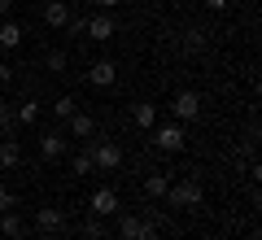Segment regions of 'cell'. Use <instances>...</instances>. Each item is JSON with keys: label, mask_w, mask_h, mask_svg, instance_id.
I'll list each match as a JSON object with an SVG mask.
<instances>
[{"label": "cell", "mask_w": 262, "mask_h": 240, "mask_svg": "<svg viewBox=\"0 0 262 240\" xmlns=\"http://www.w3.org/2000/svg\"><path fill=\"white\" fill-rule=\"evenodd\" d=\"M201 184H196V179H184V184H170L166 188V205L170 210H196V205H201Z\"/></svg>", "instance_id": "obj_1"}, {"label": "cell", "mask_w": 262, "mask_h": 240, "mask_svg": "<svg viewBox=\"0 0 262 240\" xmlns=\"http://www.w3.org/2000/svg\"><path fill=\"white\" fill-rule=\"evenodd\" d=\"M88 157H92V170H118L122 166V148L114 140H92L88 144Z\"/></svg>", "instance_id": "obj_2"}, {"label": "cell", "mask_w": 262, "mask_h": 240, "mask_svg": "<svg viewBox=\"0 0 262 240\" xmlns=\"http://www.w3.org/2000/svg\"><path fill=\"white\" fill-rule=\"evenodd\" d=\"M118 240H158V227H153L149 219L122 214V219H118Z\"/></svg>", "instance_id": "obj_3"}, {"label": "cell", "mask_w": 262, "mask_h": 240, "mask_svg": "<svg viewBox=\"0 0 262 240\" xmlns=\"http://www.w3.org/2000/svg\"><path fill=\"white\" fill-rule=\"evenodd\" d=\"M153 144H158L162 153H179V148L188 144V136H184L179 122H162V127H153Z\"/></svg>", "instance_id": "obj_4"}, {"label": "cell", "mask_w": 262, "mask_h": 240, "mask_svg": "<svg viewBox=\"0 0 262 240\" xmlns=\"http://www.w3.org/2000/svg\"><path fill=\"white\" fill-rule=\"evenodd\" d=\"M166 110L175 114V118H184V122H196V118H201V96H196V92H175Z\"/></svg>", "instance_id": "obj_5"}, {"label": "cell", "mask_w": 262, "mask_h": 240, "mask_svg": "<svg viewBox=\"0 0 262 240\" xmlns=\"http://www.w3.org/2000/svg\"><path fill=\"white\" fill-rule=\"evenodd\" d=\"M88 205H92V219H110V214H118V192L114 188H96Z\"/></svg>", "instance_id": "obj_6"}, {"label": "cell", "mask_w": 262, "mask_h": 240, "mask_svg": "<svg viewBox=\"0 0 262 240\" xmlns=\"http://www.w3.org/2000/svg\"><path fill=\"white\" fill-rule=\"evenodd\" d=\"M66 144H70V140H66L61 131H44V136H39V157H44V162H61Z\"/></svg>", "instance_id": "obj_7"}, {"label": "cell", "mask_w": 262, "mask_h": 240, "mask_svg": "<svg viewBox=\"0 0 262 240\" xmlns=\"http://www.w3.org/2000/svg\"><path fill=\"white\" fill-rule=\"evenodd\" d=\"M66 127H70V136H75V140H92V136H96V118H92V114H83V110L70 114Z\"/></svg>", "instance_id": "obj_8"}, {"label": "cell", "mask_w": 262, "mask_h": 240, "mask_svg": "<svg viewBox=\"0 0 262 240\" xmlns=\"http://www.w3.org/2000/svg\"><path fill=\"white\" fill-rule=\"evenodd\" d=\"M35 227L39 231H61L66 227V210H57V205H39V210H35Z\"/></svg>", "instance_id": "obj_9"}, {"label": "cell", "mask_w": 262, "mask_h": 240, "mask_svg": "<svg viewBox=\"0 0 262 240\" xmlns=\"http://www.w3.org/2000/svg\"><path fill=\"white\" fill-rule=\"evenodd\" d=\"M114 79H118V66L114 61H92V70H88V83L92 88H114Z\"/></svg>", "instance_id": "obj_10"}, {"label": "cell", "mask_w": 262, "mask_h": 240, "mask_svg": "<svg viewBox=\"0 0 262 240\" xmlns=\"http://www.w3.org/2000/svg\"><path fill=\"white\" fill-rule=\"evenodd\" d=\"M88 39H96V44H105V39H114V18L110 13H96V18H88Z\"/></svg>", "instance_id": "obj_11"}, {"label": "cell", "mask_w": 262, "mask_h": 240, "mask_svg": "<svg viewBox=\"0 0 262 240\" xmlns=\"http://www.w3.org/2000/svg\"><path fill=\"white\" fill-rule=\"evenodd\" d=\"M131 122H136L140 131H153V127H158V105L136 101V105H131Z\"/></svg>", "instance_id": "obj_12"}, {"label": "cell", "mask_w": 262, "mask_h": 240, "mask_svg": "<svg viewBox=\"0 0 262 240\" xmlns=\"http://www.w3.org/2000/svg\"><path fill=\"white\" fill-rule=\"evenodd\" d=\"M44 22L53 31H66V22H70V5H66V0H48V5H44Z\"/></svg>", "instance_id": "obj_13"}, {"label": "cell", "mask_w": 262, "mask_h": 240, "mask_svg": "<svg viewBox=\"0 0 262 240\" xmlns=\"http://www.w3.org/2000/svg\"><path fill=\"white\" fill-rule=\"evenodd\" d=\"M18 44H22V27L13 18H0V48L9 53V48H18Z\"/></svg>", "instance_id": "obj_14"}, {"label": "cell", "mask_w": 262, "mask_h": 240, "mask_svg": "<svg viewBox=\"0 0 262 240\" xmlns=\"http://www.w3.org/2000/svg\"><path fill=\"white\" fill-rule=\"evenodd\" d=\"M18 162H22V148H18V140H9V136H5V140H0V166H5V170H13Z\"/></svg>", "instance_id": "obj_15"}, {"label": "cell", "mask_w": 262, "mask_h": 240, "mask_svg": "<svg viewBox=\"0 0 262 240\" xmlns=\"http://www.w3.org/2000/svg\"><path fill=\"white\" fill-rule=\"evenodd\" d=\"M13 122H22V127L39 122V101H18L13 105Z\"/></svg>", "instance_id": "obj_16"}, {"label": "cell", "mask_w": 262, "mask_h": 240, "mask_svg": "<svg viewBox=\"0 0 262 240\" xmlns=\"http://www.w3.org/2000/svg\"><path fill=\"white\" fill-rule=\"evenodd\" d=\"M0 236L18 240V236H22V214H13V210H5V214H0Z\"/></svg>", "instance_id": "obj_17"}, {"label": "cell", "mask_w": 262, "mask_h": 240, "mask_svg": "<svg viewBox=\"0 0 262 240\" xmlns=\"http://www.w3.org/2000/svg\"><path fill=\"white\" fill-rule=\"evenodd\" d=\"M75 110H79V101H75V96H57V101H53V114H57V122H66V118H70Z\"/></svg>", "instance_id": "obj_18"}, {"label": "cell", "mask_w": 262, "mask_h": 240, "mask_svg": "<svg viewBox=\"0 0 262 240\" xmlns=\"http://www.w3.org/2000/svg\"><path fill=\"white\" fill-rule=\"evenodd\" d=\"M166 188H170L166 175H149V179H144V192H149V197H166Z\"/></svg>", "instance_id": "obj_19"}, {"label": "cell", "mask_w": 262, "mask_h": 240, "mask_svg": "<svg viewBox=\"0 0 262 240\" xmlns=\"http://www.w3.org/2000/svg\"><path fill=\"white\" fill-rule=\"evenodd\" d=\"M9 131H13V105L0 101V136H9Z\"/></svg>", "instance_id": "obj_20"}, {"label": "cell", "mask_w": 262, "mask_h": 240, "mask_svg": "<svg viewBox=\"0 0 262 240\" xmlns=\"http://www.w3.org/2000/svg\"><path fill=\"white\" fill-rule=\"evenodd\" d=\"M70 170H75V175H92V157H88V153H75Z\"/></svg>", "instance_id": "obj_21"}, {"label": "cell", "mask_w": 262, "mask_h": 240, "mask_svg": "<svg viewBox=\"0 0 262 240\" xmlns=\"http://www.w3.org/2000/svg\"><path fill=\"white\" fill-rule=\"evenodd\" d=\"M13 205H18V192H9V188H0V214H5V210H13Z\"/></svg>", "instance_id": "obj_22"}, {"label": "cell", "mask_w": 262, "mask_h": 240, "mask_svg": "<svg viewBox=\"0 0 262 240\" xmlns=\"http://www.w3.org/2000/svg\"><path fill=\"white\" fill-rule=\"evenodd\" d=\"M83 236H88V240H105V231H101V223H96V219H88V227H83Z\"/></svg>", "instance_id": "obj_23"}, {"label": "cell", "mask_w": 262, "mask_h": 240, "mask_svg": "<svg viewBox=\"0 0 262 240\" xmlns=\"http://www.w3.org/2000/svg\"><path fill=\"white\" fill-rule=\"evenodd\" d=\"M206 35L210 31H188V48H206Z\"/></svg>", "instance_id": "obj_24"}, {"label": "cell", "mask_w": 262, "mask_h": 240, "mask_svg": "<svg viewBox=\"0 0 262 240\" xmlns=\"http://www.w3.org/2000/svg\"><path fill=\"white\" fill-rule=\"evenodd\" d=\"M44 61H48V70H66V53H48Z\"/></svg>", "instance_id": "obj_25"}, {"label": "cell", "mask_w": 262, "mask_h": 240, "mask_svg": "<svg viewBox=\"0 0 262 240\" xmlns=\"http://www.w3.org/2000/svg\"><path fill=\"white\" fill-rule=\"evenodd\" d=\"M201 5H206V9H210V13H223V9H227V5H232V0H201Z\"/></svg>", "instance_id": "obj_26"}, {"label": "cell", "mask_w": 262, "mask_h": 240, "mask_svg": "<svg viewBox=\"0 0 262 240\" xmlns=\"http://www.w3.org/2000/svg\"><path fill=\"white\" fill-rule=\"evenodd\" d=\"M5 83H13V66H5V61H0V88H5Z\"/></svg>", "instance_id": "obj_27"}, {"label": "cell", "mask_w": 262, "mask_h": 240, "mask_svg": "<svg viewBox=\"0 0 262 240\" xmlns=\"http://www.w3.org/2000/svg\"><path fill=\"white\" fill-rule=\"evenodd\" d=\"M9 9H13V0H0V18H9Z\"/></svg>", "instance_id": "obj_28"}, {"label": "cell", "mask_w": 262, "mask_h": 240, "mask_svg": "<svg viewBox=\"0 0 262 240\" xmlns=\"http://www.w3.org/2000/svg\"><path fill=\"white\" fill-rule=\"evenodd\" d=\"M88 5H101V9H110V5H118V0H88Z\"/></svg>", "instance_id": "obj_29"}]
</instances>
